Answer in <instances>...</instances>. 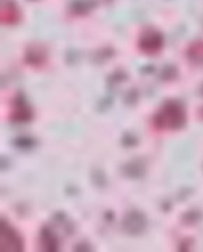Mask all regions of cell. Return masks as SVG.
I'll use <instances>...</instances> for the list:
<instances>
[{
  "instance_id": "1",
  "label": "cell",
  "mask_w": 203,
  "mask_h": 252,
  "mask_svg": "<svg viewBox=\"0 0 203 252\" xmlns=\"http://www.w3.org/2000/svg\"><path fill=\"white\" fill-rule=\"evenodd\" d=\"M185 124V111L178 102H168L154 118L159 129H179Z\"/></svg>"
},
{
  "instance_id": "2",
  "label": "cell",
  "mask_w": 203,
  "mask_h": 252,
  "mask_svg": "<svg viewBox=\"0 0 203 252\" xmlns=\"http://www.w3.org/2000/svg\"><path fill=\"white\" fill-rule=\"evenodd\" d=\"M139 46L146 54H157L163 48V36L160 35V32L149 30L147 32H143V35L140 36Z\"/></svg>"
},
{
  "instance_id": "3",
  "label": "cell",
  "mask_w": 203,
  "mask_h": 252,
  "mask_svg": "<svg viewBox=\"0 0 203 252\" xmlns=\"http://www.w3.org/2000/svg\"><path fill=\"white\" fill-rule=\"evenodd\" d=\"M18 11L14 4H6L3 6V23L11 24L14 21H17Z\"/></svg>"
}]
</instances>
